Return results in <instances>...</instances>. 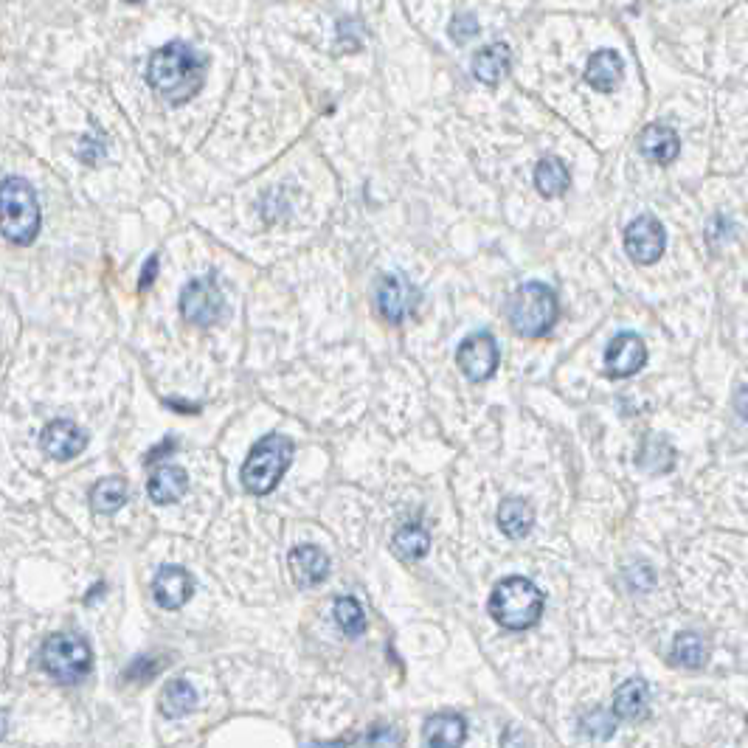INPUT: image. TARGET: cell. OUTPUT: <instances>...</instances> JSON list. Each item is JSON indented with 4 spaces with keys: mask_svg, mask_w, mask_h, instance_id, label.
Here are the masks:
<instances>
[{
    "mask_svg": "<svg viewBox=\"0 0 748 748\" xmlns=\"http://www.w3.org/2000/svg\"><path fill=\"white\" fill-rule=\"evenodd\" d=\"M479 34V23H476V15H456L453 17V23H450V37L456 40V43H467V40H473Z\"/></svg>",
    "mask_w": 748,
    "mask_h": 748,
    "instance_id": "f1b7e54d",
    "label": "cell"
},
{
    "mask_svg": "<svg viewBox=\"0 0 748 748\" xmlns=\"http://www.w3.org/2000/svg\"><path fill=\"white\" fill-rule=\"evenodd\" d=\"M498 526L512 540L526 538L535 526V509L524 498H504L498 507Z\"/></svg>",
    "mask_w": 748,
    "mask_h": 748,
    "instance_id": "ffe728a7",
    "label": "cell"
},
{
    "mask_svg": "<svg viewBox=\"0 0 748 748\" xmlns=\"http://www.w3.org/2000/svg\"><path fill=\"white\" fill-rule=\"evenodd\" d=\"M287 563H290V574H293L299 588H315V585L324 583L327 574H330V557L313 543L296 546L287 557Z\"/></svg>",
    "mask_w": 748,
    "mask_h": 748,
    "instance_id": "5bb4252c",
    "label": "cell"
},
{
    "mask_svg": "<svg viewBox=\"0 0 748 748\" xmlns=\"http://www.w3.org/2000/svg\"><path fill=\"white\" fill-rule=\"evenodd\" d=\"M40 661L43 670L57 684H82L93 670V653L85 639H79L74 633H54L48 636L40 650Z\"/></svg>",
    "mask_w": 748,
    "mask_h": 748,
    "instance_id": "8992f818",
    "label": "cell"
},
{
    "mask_svg": "<svg viewBox=\"0 0 748 748\" xmlns=\"http://www.w3.org/2000/svg\"><path fill=\"white\" fill-rule=\"evenodd\" d=\"M189 490V473L178 464H164L150 476L147 493L155 504H175Z\"/></svg>",
    "mask_w": 748,
    "mask_h": 748,
    "instance_id": "e0dca14e",
    "label": "cell"
},
{
    "mask_svg": "<svg viewBox=\"0 0 748 748\" xmlns=\"http://www.w3.org/2000/svg\"><path fill=\"white\" fill-rule=\"evenodd\" d=\"M622 74H625L622 57H619L616 51H611V48H602V51H597V54L588 60L585 82L594 90H599V93H611V90L622 82Z\"/></svg>",
    "mask_w": 748,
    "mask_h": 748,
    "instance_id": "d6986e66",
    "label": "cell"
},
{
    "mask_svg": "<svg viewBox=\"0 0 748 748\" xmlns=\"http://www.w3.org/2000/svg\"><path fill=\"white\" fill-rule=\"evenodd\" d=\"M639 150L650 164L667 166L673 164L681 152V138L667 124H647L639 135Z\"/></svg>",
    "mask_w": 748,
    "mask_h": 748,
    "instance_id": "9a60e30c",
    "label": "cell"
},
{
    "mask_svg": "<svg viewBox=\"0 0 748 748\" xmlns=\"http://www.w3.org/2000/svg\"><path fill=\"white\" fill-rule=\"evenodd\" d=\"M40 203L29 180L6 178L0 183V234L12 245H31L40 234Z\"/></svg>",
    "mask_w": 748,
    "mask_h": 748,
    "instance_id": "3957f363",
    "label": "cell"
},
{
    "mask_svg": "<svg viewBox=\"0 0 748 748\" xmlns=\"http://www.w3.org/2000/svg\"><path fill=\"white\" fill-rule=\"evenodd\" d=\"M147 82L169 105H186L203 90L206 60L197 54L192 45L166 43L164 48H158L150 57Z\"/></svg>",
    "mask_w": 748,
    "mask_h": 748,
    "instance_id": "6da1fadb",
    "label": "cell"
},
{
    "mask_svg": "<svg viewBox=\"0 0 748 748\" xmlns=\"http://www.w3.org/2000/svg\"><path fill=\"white\" fill-rule=\"evenodd\" d=\"M391 549L394 554L400 557V560H408V563H414V560H422L428 549H431V535L422 529V526L408 524L403 529H397V535L391 540Z\"/></svg>",
    "mask_w": 748,
    "mask_h": 748,
    "instance_id": "d4e9b609",
    "label": "cell"
},
{
    "mask_svg": "<svg viewBox=\"0 0 748 748\" xmlns=\"http://www.w3.org/2000/svg\"><path fill=\"white\" fill-rule=\"evenodd\" d=\"M419 293L405 282L400 273H389L377 285V310L389 324H403L417 310Z\"/></svg>",
    "mask_w": 748,
    "mask_h": 748,
    "instance_id": "30bf717a",
    "label": "cell"
},
{
    "mask_svg": "<svg viewBox=\"0 0 748 748\" xmlns=\"http://www.w3.org/2000/svg\"><path fill=\"white\" fill-rule=\"evenodd\" d=\"M161 659H152V656H141V659H135L130 667H127V673H124V681H135V684H147L150 678L161 673Z\"/></svg>",
    "mask_w": 748,
    "mask_h": 748,
    "instance_id": "83f0119b",
    "label": "cell"
},
{
    "mask_svg": "<svg viewBox=\"0 0 748 748\" xmlns=\"http://www.w3.org/2000/svg\"><path fill=\"white\" fill-rule=\"evenodd\" d=\"M180 313L195 327H211L223 315V293L211 276L192 279L180 293Z\"/></svg>",
    "mask_w": 748,
    "mask_h": 748,
    "instance_id": "52a82bcc",
    "label": "cell"
},
{
    "mask_svg": "<svg viewBox=\"0 0 748 748\" xmlns=\"http://www.w3.org/2000/svg\"><path fill=\"white\" fill-rule=\"evenodd\" d=\"M543 591L526 577H507L493 588L490 616L504 630L535 628L543 616Z\"/></svg>",
    "mask_w": 748,
    "mask_h": 748,
    "instance_id": "7a4b0ae2",
    "label": "cell"
},
{
    "mask_svg": "<svg viewBox=\"0 0 748 748\" xmlns=\"http://www.w3.org/2000/svg\"><path fill=\"white\" fill-rule=\"evenodd\" d=\"M673 664L678 667H687V670H701L709 659V650H706V642L698 636V633H678L673 642Z\"/></svg>",
    "mask_w": 748,
    "mask_h": 748,
    "instance_id": "484cf974",
    "label": "cell"
},
{
    "mask_svg": "<svg viewBox=\"0 0 748 748\" xmlns=\"http://www.w3.org/2000/svg\"><path fill=\"white\" fill-rule=\"evenodd\" d=\"M535 186L543 197H563L571 186V172L569 166L563 164L560 158H543L535 166Z\"/></svg>",
    "mask_w": 748,
    "mask_h": 748,
    "instance_id": "7402d4cb",
    "label": "cell"
},
{
    "mask_svg": "<svg viewBox=\"0 0 748 748\" xmlns=\"http://www.w3.org/2000/svg\"><path fill=\"white\" fill-rule=\"evenodd\" d=\"M155 276H158V254H152L147 259V265L141 270V282H138V290L144 293V290H150L152 282H155Z\"/></svg>",
    "mask_w": 748,
    "mask_h": 748,
    "instance_id": "f546056e",
    "label": "cell"
},
{
    "mask_svg": "<svg viewBox=\"0 0 748 748\" xmlns=\"http://www.w3.org/2000/svg\"><path fill=\"white\" fill-rule=\"evenodd\" d=\"M197 706V689L189 684V681H169L161 692V715L164 718L178 720L183 715H189Z\"/></svg>",
    "mask_w": 748,
    "mask_h": 748,
    "instance_id": "cb8c5ba5",
    "label": "cell"
},
{
    "mask_svg": "<svg viewBox=\"0 0 748 748\" xmlns=\"http://www.w3.org/2000/svg\"><path fill=\"white\" fill-rule=\"evenodd\" d=\"M127 3H144V0H127Z\"/></svg>",
    "mask_w": 748,
    "mask_h": 748,
    "instance_id": "d6a6232c",
    "label": "cell"
},
{
    "mask_svg": "<svg viewBox=\"0 0 748 748\" xmlns=\"http://www.w3.org/2000/svg\"><path fill=\"white\" fill-rule=\"evenodd\" d=\"M650 704V687L642 678H630L614 692V715L622 720H636L647 715Z\"/></svg>",
    "mask_w": 748,
    "mask_h": 748,
    "instance_id": "44dd1931",
    "label": "cell"
},
{
    "mask_svg": "<svg viewBox=\"0 0 748 748\" xmlns=\"http://www.w3.org/2000/svg\"><path fill=\"white\" fill-rule=\"evenodd\" d=\"M647 363V346L639 335L622 332L605 349V369L611 377H633Z\"/></svg>",
    "mask_w": 748,
    "mask_h": 748,
    "instance_id": "7c38bea8",
    "label": "cell"
},
{
    "mask_svg": "<svg viewBox=\"0 0 748 748\" xmlns=\"http://www.w3.org/2000/svg\"><path fill=\"white\" fill-rule=\"evenodd\" d=\"M464 737H467V723L456 712H439L425 720V729H422V740L431 748H456L462 746Z\"/></svg>",
    "mask_w": 748,
    "mask_h": 748,
    "instance_id": "2e32d148",
    "label": "cell"
},
{
    "mask_svg": "<svg viewBox=\"0 0 748 748\" xmlns=\"http://www.w3.org/2000/svg\"><path fill=\"white\" fill-rule=\"evenodd\" d=\"M456 363L467 380L473 383H481V380H490L498 369V344L490 332H473L467 335L462 344H459V352H456Z\"/></svg>",
    "mask_w": 748,
    "mask_h": 748,
    "instance_id": "9c48e42d",
    "label": "cell"
},
{
    "mask_svg": "<svg viewBox=\"0 0 748 748\" xmlns=\"http://www.w3.org/2000/svg\"><path fill=\"white\" fill-rule=\"evenodd\" d=\"M509 65H512V51L507 43H493L473 54V76L490 88L509 74Z\"/></svg>",
    "mask_w": 748,
    "mask_h": 748,
    "instance_id": "ac0fdd59",
    "label": "cell"
},
{
    "mask_svg": "<svg viewBox=\"0 0 748 748\" xmlns=\"http://www.w3.org/2000/svg\"><path fill=\"white\" fill-rule=\"evenodd\" d=\"M169 450H175V439H169V442H164V445H161L158 450H152L150 456H147V464H150L155 456H161V453H169Z\"/></svg>",
    "mask_w": 748,
    "mask_h": 748,
    "instance_id": "4dcf8cb0",
    "label": "cell"
},
{
    "mask_svg": "<svg viewBox=\"0 0 748 748\" xmlns=\"http://www.w3.org/2000/svg\"><path fill=\"white\" fill-rule=\"evenodd\" d=\"M6 729H9V715H6V712L0 709V737L6 734Z\"/></svg>",
    "mask_w": 748,
    "mask_h": 748,
    "instance_id": "1f68e13d",
    "label": "cell"
},
{
    "mask_svg": "<svg viewBox=\"0 0 748 748\" xmlns=\"http://www.w3.org/2000/svg\"><path fill=\"white\" fill-rule=\"evenodd\" d=\"M335 622H338V628L344 630L346 636H352V639L363 636L366 628H369L366 614H363V608H360V602L355 597L335 599Z\"/></svg>",
    "mask_w": 748,
    "mask_h": 748,
    "instance_id": "4316f807",
    "label": "cell"
},
{
    "mask_svg": "<svg viewBox=\"0 0 748 748\" xmlns=\"http://www.w3.org/2000/svg\"><path fill=\"white\" fill-rule=\"evenodd\" d=\"M40 448L48 459L54 462H68V459H76L82 450L88 448V434L71 422V419H54L48 422L40 434Z\"/></svg>",
    "mask_w": 748,
    "mask_h": 748,
    "instance_id": "8fae6325",
    "label": "cell"
},
{
    "mask_svg": "<svg viewBox=\"0 0 748 748\" xmlns=\"http://www.w3.org/2000/svg\"><path fill=\"white\" fill-rule=\"evenodd\" d=\"M296 445L293 439L285 434H268L262 436L248 453V459L242 464L240 481L242 487L251 495H268L276 490V484L282 481L287 467L293 462Z\"/></svg>",
    "mask_w": 748,
    "mask_h": 748,
    "instance_id": "277c9868",
    "label": "cell"
},
{
    "mask_svg": "<svg viewBox=\"0 0 748 748\" xmlns=\"http://www.w3.org/2000/svg\"><path fill=\"white\" fill-rule=\"evenodd\" d=\"M195 594V580L183 566H164L152 580V597L164 611H178Z\"/></svg>",
    "mask_w": 748,
    "mask_h": 748,
    "instance_id": "4fadbf2b",
    "label": "cell"
},
{
    "mask_svg": "<svg viewBox=\"0 0 748 748\" xmlns=\"http://www.w3.org/2000/svg\"><path fill=\"white\" fill-rule=\"evenodd\" d=\"M667 248L664 225L653 214H642L625 228V251L636 265H653L659 262Z\"/></svg>",
    "mask_w": 748,
    "mask_h": 748,
    "instance_id": "ba28073f",
    "label": "cell"
},
{
    "mask_svg": "<svg viewBox=\"0 0 748 748\" xmlns=\"http://www.w3.org/2000/svg\"><path fill=\"white\" fill-rule=\"evenodd\" d=\"M560 304L549 285L526 282L521 285L507 304V318L512 330L521 338H543L557 324Z\"/></svg>",
    "mask_w": 748,
    "mask_h": 748,
    "instance_id": "5b68a950",
    "label": "cell"
},
{
    "mask_svg": "<svg viewBox=\"0 0 748 748\" xmlns=\"http://www.w3.org/2000/svg\"><path fill=\"white\" fill-rule=\"evenodd\" d=\"M127 481L119 479V476H110V479H102L93 484L90 490V507L96 509L99 515H113L119 512L124 504H127Z\"/></svg>",
    "mask_w": 748,
    "mask_h": 748,
    "instance_id": "603a6c76",
    "label": "cell"
}]
</instances>
